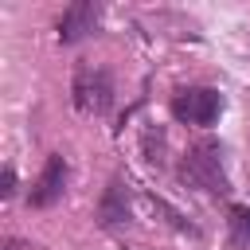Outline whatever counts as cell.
<instances>
[{"label":"cell","instance_id":"6da1fadb","mask_svg":"<svg viewBox=\"0 0 250 250\" xmlns=\"http://www.w3.org/2000/svg\"><path fill=\"white\" fill-rule=\"evenodd\" d=\"M176 172H180V180L188 188H199L207 195H230V176L223 168V148L211 137L188 145V152L180 156V168Z\"/></svg>","mask_w":250,"mask_h":250},{"label":"cell","instance_id":"7a4b0ae2","mask_svg":"<svg viewBox=\"0 0 250 250\" xmlns=\"http://www.w3.org/2000/svg\"><path fill=\"white\" fill-rule=\"evenodd\" d=\"M70 98L78 113L90 117H105L113 109V74L98 62H78L74 66V82H70Z\"/></svg>","mask_w":250,"mask_h":250},{"label":"cell","instance_id":"3957f363","mask_svg":"<svg viewBox=\"0 0 250 250\" xmlns=\"http://www.w3.org/2000/svg\"><path fill=\"white\" fill-rule=\"evenodd\" d=\"M168 109H172L176 121L207 129V125H215L219 113H223V94H219L215 86H184V90L172 94Z\"/></svg>","mask_w":250,"mask_h":250},{"label":"cell","instance_id":"277c9868","mask_svg":"<svg viewBox=\"0 0 250 250\" xmlns=\"http://www.w3.org/2000/svg\"><path fill=\"white\" fill-rule=\"evenodd\" d=\"M66 180H70V164H66V156L62 152H51L47 160H43V172L35 176V184H31V191H27V203L31 207H55L59 199H62V191H66Z\"/></svg>","mask_w":250,"mask_h":250},{"label":"cell","instance_id":"5b68a950","mask_svg":"<svg viewBox=\"0 0 250 250\" xmlns=\"http://www.w3.org/2000/svg\"><path fill=\"white\" fill-rule=\"evenodd\" d=\"M102 23V4L94 0H74L70 8H62L59 16V43H78L86 35H94Z\"/></svg>","mask_w":250,"mask_h":250},{"label":"cell","instance_id":"8992f818","mask_svg":"<svg viewBox=\"0 0 250 250\" xmlns=\"http://www.w3.org/2000/svg\"><path fill=\"white\" fill-rule=\"evenodd\" d=\"M94 219H98V227H121L129 219V180L125 176H109V184L94 207Z\"/></svg>","mask_w":250,"mask_h":250},{"label":"cell","instance_id":"52a82bcc","mask_svg":"<svg viewBox=\"0 0 250 250\" xmlns=\"http://www.w3.org/2000/svg\"><path fill=\"white\" fill-rule=\"evenodd\" d=\"M227 227H230V246H250V207L246 203L227 207Z\"/></svg>","mask_w":250,"mask_h":250},{"label":"cell","instance_id":"ba28073f","mask_svg":"<svg viewBox=\"0 0 250 250\" xmlns=\"http://www.w3.org/2000/svg\"><path fill=\"white\" fill-rule=\"evenodd\" d=\"M0 195H4V199H12V195H16V168H12V164H4V176H0Z\"/></svg>","mask_w":250,"mask_h":250},{"label":"cell","instance_id":"9c48e42d","mask_svg":"<svg viewBox=\"0 0 250 250\" xmlns=\"http://www.w3.org/2000/svg\"><path fill=\"white\" fill-rule=\"evenodd\" d=\"M4 250H23V242H20V238H8V242H4Z\"/></svg>","mask_w":250,"mask_h":250}]
</instances>
